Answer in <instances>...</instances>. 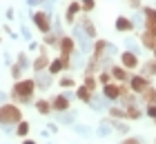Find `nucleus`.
Returning a JSON list of instances; mask_svg holds the SVG:
<instances>
[{
    "mask_svg": "<svg viewBox=\"0 0 156 144\" xmlns=\"http://www.w3.org/2000/svg\"><path fill=\"white\" fill-rule=\"evenodd\" d=\"M114 27H116V31H125V33H129V31H134V22L127 16H118L116 18V22H114Z\"/></svg>",
    "mask_w": 156,
    "mask_h": 144,
    "instance_id": "12",
    "label": "nucleus"
},
{
    "mask_svg": "<svg viewBox=\"0 0 156 144\" xmlns=\"http://www.w3.org/2000/svg\"><path fill=\"white\" fill-rule=\"evenodd\" d=\"M140 75H145V78L156 75V60H147L143 64V69H140Z\"/></svg>",
    "mask_w": 156,
    "mask_h": 144,
    "instance_id": "21",
    "label": "nucleus"
},
{
    "mask_svg": "<svg viewBox=\"0 0 156 144\" xmlns=\"http://www.w3.org/2000/svg\"><path fill=\"white\" fill-rule=\"evenodd\" d=\"M51 109H54V111H60V113H62V111H67V109H69V98L65 95V93L56 95V98L51 100Z\"/></svg>",
    "mask_w": 156,
    "mask_h": 144,
    "instance_id": "13",
    "label": "nucleus"
},
{
    "mask_svg": "<svg viewBox=\"0 0 156 144\" xmlns=\"http://www.w3.org/2000/svg\"><path fill=\"white\" fill-rule=\"evenodd\" d=\"M105 49H107V40H96L94 47H91V58H96L101 62V58L105 55Z\"/></svg>",
    "mask_w": 156,
    "mask_h": 144,
    "instance_id": "17",
    "label": "nucleus"
},
{
    "mask_svg": "<svg viewBox=\"0 0 156 144\" xmlns=\"http://www.w3.org/2000/svg\"><path fill=\"white\" fill-rule=\"evenodd\" d=\"M123 144H140V140H138V138H127Z\"/></svg>",
    "mask_w": 156,
    "mask_h": 144,
    "instance_id": "43",
    "label": "nucleus"
},
{
    "mask_svg": "<svg viewBox=\"0 0 156 144\" xmlns=\"http://www.w3.org/2000/svg\"><path fill=\"white\" fill-rule=\"evenodd\" d=\"M74 42H78V47H80V53H89L91 47H94V42H91V38H87V33L80 29V25L74 27Z\"/></svg>",
    "mask_w": 156,
    "mask_h": 144,
    "instance_id": "3",
    "label": "nucleus"
},
{
    "mask_svg": "<svg viewBox=\"0 0 156 144\" xmlns=\"http://www.w3.org/2000/svg\"><path fill=\"white\" fill-rule=\"evenodd\" d=\"M34 91H36V82L34 80H18L13 84V91H11V98L18 100V102H29Z\"/></svg>",
    "mask_w": 156,
    "mask_h": 144,
    "instance_id": "1",
    "label": "nucleus"
},
{
    "mask_svg": "<svg viewBox=\"0 0 156 144\" xmlns=\"http://www.w3.org/2000/svg\"><path fill=\"white\" fill-rule=\"evenodd\" d=\"M154 120H156V118H154Z\"/></svg>",
    "mask_w": 156,
    "mask_h": 144,
    "instance_id": "49",
    "label": "nucleus"
},
{
    "mask_svg": "<svg viewBox=\"0 0 156 144\" xmlns=\"http://www.w3.org/2000/svg\"><path fill=\"white\" fill-rule=\"evenodd\" d=\"M109 80H112V75H109V73H105V71H103L101 75H98V82H101V84H107Z\"/></svg>",
    "mask_w": 156,
    "mask_h": 144,
    "instance_id": "41",
    "label": "nucleus"
},
{
    "mask_svg": "<svg viewBox=\"0 0 156 144\" xmlns=\"http://www.w3.org/2000/svg\"><path fill=\"white\" fill-rule=\"evenodd\" d=\"M98 69H101V62H98L96 58H91V60L87 62V69H85V71H87V73H85V75H94V73H96Z\"/></svg>",
    "mask_w": 156,
    "mask_h": 144,
    "instance_id": "28",
    "label": "nucleus"
},
{
    "mask_svg": "<svg viewBox=\"0 0 156 144\" xmlns=\"http://www.w3.org/2000/svg\"><path fill=\"white\" fill-rule=\"evenodd\" d=\"M23 120V111H20V106L16 104H2L0 106V124L2 126H13V124H18V122Z\"/></svg>",
    "mask_w": 156,
    "mask_h": 144,
    "instance_id": "2",
    "label": "nucleus"
},
{
    "mask_svg": "<svg viewBox=\"0 0 156 144\" xmlns=\"http://www.w3.org/2000/svg\"><path fill=\"white\" fill-rule=\"evenodd\" d=\"M129 20L134 22V27H136V25H138V27H140V25H145V16H143V13H134Z\"/></svg>",
    "mask_w": 156,
    "mask_h": 144,
    "instance_id": "37",
    "label": "nucleus"
},
{
    "mask_svg": "<svg viewBox=\"0 0 156 144\" xmlns=\"http://www.w3.org/2000/svg\"><path fill=\"white\" fill-rule=\"evenodd\" d=\"M27 133H29V122H23V120H20L18 126H16V135H18V138H27Z\"/></svg>",
    "mask_w": 156,
    "mask_h": 144,
    "instance_id": "27",
    "label": "nucleus"
},
{
    "mask_svg": "<svg viewBox=\"0 0 156 144\" xmlns=\"http://www.w3.org/2000/svg\"><path fill=\"white\" fill-rule=\"evenodd\" d=\"M65 69H69V58H56V60L49 62V73L51 75H58Z\"/></svg>",
    "mask_w": 156,
    "mask_h": 144,
    "instance_id": "10",
    "label": "nucleus"
},
{
    "mask_svg": "<svg viewBox=\"0 0 156 144\" xmlns=\"http://www.w3.org/2000/svg\"><path fill=\"white\" fill-rule=\"evenodd\" d=\"M94 111H105V109H109V100L107 98H101V95H96V93H91V98H89V102H87Z\"/></svg>",
    "mask_w": 156,
    "mask_h": 144,
    "instance_id": "11",
    "label": "nucleus"
},
{
    "mask_svg": "<svg viewBox=\"0 0 156 144\" xmlns=\"http://www.w3.org/2000/svg\"><path fill=\"white\" fill-rule=\"evenodd\" d=\"M49 64V55H47V49H42V53L36 58V62H34V71H45V67Z\"/></svg>",
    "mask_w": 156,
    "mask_h": 144,
    "instance_id": "18",
    "label": "nucleus"
},
{
    "mask_svg": "<svg viewBox=\"0 0 156 144\" xmlns=\"http://www.w3.org/2000/svg\"><path fill=\"white\" fill-rule=\"evenodd\" d=\"M112 71V78H114V80H118V82H125V80H129V73H127V69L125 67H112L109 69Z\"/></svg>",
    "mask_w": 156,
    "mask_h": 144,
    "instance_id": "19",
    "label": "nucleus"
},
{
    "mask_svg": "<svg viewBox=\"0 0 156 144\" xmlns=\"http://www.w3.org/2000/svg\"><path fill=\"white\" fill-rule=\"evenodd\" d=\"M76 98H78V100H83V102H89L91 91H89V89H85V86H78V89H76Z\"/></svg>",
    "mask_w": 156,
    "mask_h": 144,
    "instance_id": "29",
    "label": "nucleus"
},
{
    "mask_svg": "<svg viewBox=\"0 0 156 144\" xmlns=\"http://www.w3.org/2000/svg\"><path fill=\"white\" fill-rule=\"evenodd\" d=\"M125 47H127V51H132V53H140V42H136L134 38H125Z\"/></svg>",
    "mask_w": 156,
    "mask_h": 144,
    "instance_id": "25",
    "label": "nucleus"
},
{
    "mask_svg": "<svg viewBox=\"0 0 156 144\" xmlns=\"http://www.w3.org/2000/svg\"><path fill=\"white\" fill-rule=\"evenodd\" d=\"M140 98H143V102H145V104H156V89L147 86V89L140 93Z\"/></svg>",
    "mask_w": 156,
    "mask_h": 144,
    "instance_id": "22",
    "label": "nucleus"
},
{
    "mask_svg": "<svg viewBox=\"0 0 156 144\" xmlns=\"http://www.w3.org/2000/svg\"><path fill=\"white\" fill-rule=\"evenodd\" d=\"M120 67H125L127 71L136 69V67H138V55H136V53H132V51L120 53Z\"/></svg>",
    "mask_w": 156,
    "mask_h": 144,
    "instance_id": "9",
    "label": "nucleus"
},
{
    "mask_svg": "<svg viewBox=\"0 0 156 144\" xmlns=\"http://www.w3.org/2000/svg\"><path fill=\"white\" fill-rule=\"evenodd\" d=\"M34 22H36V27L40 29L42 33H49V31H51V16H49L47 11H38L36 16H34Z\"/></svg>",
    "mask_w": 156,
    "mask_h": 144,
    "instance_id": "7",
    "label": "nucleus"
},
{
    "mask_svg": "<svg viewBox=\"0 0 156 144\" xmlns=\"http://www.w3.org/2000/svg\"><path fill=\"white\" fill-rule=\"evenodd\" d=\"M109 113L114 118H125V109H118V106H109Z\"/></svg>",
    "mask_w": 156,
    "mask_h": 144,
    "instance_id": "39",
    "label": "nucleus"
},
{
    "mask_svg": "<svg viewBox=\"0 0 156 144\" xmlns=\"http://www.w3.org/2000/svg\"><path fill=\"white\" fill-rule=\"evenodd\" d=\"M147 86H152L150 84V78H145V75H129V91L134 93H143Z\"/></svg>",
    "mask_w": 156,
    "mask_h": 144,
    "instance_id": "6",
    "label": "nucleus"
},
{
    "mask_svg": "<svg viewBox=\"0 0 156 144\" xmlns=\"http://www.w3.org/2000/svg\"><path fill=\"white\" fill-rule=\"evenodd\" d=\"M96 133L103 135V138H105V135H109V133H112V122H101L98 129H96Z\"/></svg>",
    "mask_w": 156,
    "mask_h": 144,
    "instance_id": "31",
    "label": "nucleus"
},
{
    "mask_svg": "<svg viewBox=\"0 0 156 144\" xmlns=\"http://www.w3.org/2000/svg\"><path fill=\"white\" fill-rule=\"evenodd\" d=\"M129 7H132V9H138V7H140V0H132Z\"/></svg>",
    "mask_w": 156,
    "mask_h": 144,
    "instance_id": "44",
    "label": "nucleus"
},
{
    "mask_svg": "<svg viewBox=\"0 0 156 144\" xmlns=\"http://www.w3.org/2000/svg\"><path fill=\"white\" fill-rule=\"evenodd\" d=\"M60 86L62 89H72V86H76V80L74 78H60Z\"/></svg>",
    "mask_w": 156,
    "mask_h": 144,
    "instance_id": "36",
    "label": "nucleus"
},
{
    "mask_svg": "<svg viewBox=\"0 0 156 144\" xmlns=\"http://www.w3.org/2000/svg\"><path fill=\"white\" fill-rule=\"evenodd\" d=\"M129 89H127V86H123V84H114V82H107V84H103V95L109 100H120V95H123V93H127Z\"/></svg>",
    "mask_w": 156,
    "mask_h": 144,
    "instance_id": "4",
    "label": "nucleus"
},
{
    "mask_svg": "<svg viewBox=\"0 0 156 144\" xmlns=\"http://www.w3.org/2000/svg\"><path fill=\"white\" fill-rule=\"evenodd\" d=\"M74 131H76L78 135H89V133H91V129H89V126H85V124H74Z\"/></svg>",
    "mask_w": 156,
    "mask_h": 144,
    "instance_id": "35",
    "label": "nucleus"
},
{
    "mask_svg": "<svg viewBox=\"0 0 156 144\" xmlns=\"http://www.w3.org/2000/svg\"><path fill=\"white\" fill-rule=\"evenodd\" d=\"M16 64H18L20 69H27V67H29V60H27V55H25V53H18V62H16Z\"/></svg>",
    "mask_w": 156,
    "mask_h": 144,
    "instance_id": "38",
    "label": "nucleus"
},
{
    "mask_svg": "<svg viewBox=\"0 0 156 144\" xmlns=\"http://www.w3.org/2000/svg\"><path fill=\"white\" fill-rule=\"evenodd\" d=\"M23 144H36V142H34V140H29V138H25V140H23Z\"/></svg>",
    "mask_w": 156,
    "mask_h": 144,
    "instance_id": "47",
    "label": "nucleus"
},
{
    "mask_svg": "<svg viewBox=\"0 0 156 144\" xmlns=\"http://www.w3.org/2000/svg\"><path fill=\"white\" fill-rule=\"evenodd\" d=\"M58 40H60V35L58 33H45V45H51V47H58Z\"/></svg>",
    "mask_w": 156,
    "mask_h": 144,
    "instance_id": "32",
    "label": "nucleus"
},
{
    "mask_svg": "<svg viewBox=\"0 0 156 144\" xmlns=\"http://www.w3.org/2000/svg\"><path fill=\"white\" fill-rule=\"evenodd\" d=\"M112 129L118 133H129V124H123V122H112Z\"/></svg>",
    "mask_w": 156,
    "mask_h": 144,
    "instance_id": "34",
    "label": "nucleus"
},
{
    "mask_svg": "<svg viewBox=\"0 0 156 144\" xmlns=\"http://www.w3.org/2000/svg\"><path fill=\"white\" fill-rule=\"evenodd\" d=\"M145 113H147V115H150V118L154 120V118H156V104H147V109H145Z\"/></svg>",
    "mask_w": 156,
    "mask_h": 144,
    "instance_id": "40",
    "label": "nucleus"
},
{
    "mask_svg": "<svg viewBox=\"0 0 156 144\" xmlns=\"http://www.w3.org/2000/svg\"><path fill=\"white\" fill-rule=\"evenodd\" d=\"M78 13H80V2H78V0H74V2L67 7V13H65V22H67V25H72L74 20H76V16H78Z\"/></svg>",
    "mask_w": 156,
    "mask_h": 144,
    "instance_id": "15",
    "label": "nucleus"
},
{
    "mask_svg": "<svg viewBox=\"0 0 156 144\" xmlns=\"http://www.w3.org/2000/svg\"><path fill=\"white\" fill-rule=\"evenodd\" d=\"M143 16H145V31H150V33L156 35V9L154 7H145Z\"/></svg>",
    "mask_w": 156,
    "mask_h": 144,
    "instance_id": "8",
    "label": "nucleus"
},
{
    "mask_svg": "<svg viewBox=\"0 0 156 144\" xmlns=\"http://www.w3.org/2000/svg\"><path fill=\"white\" fill-rule=\"evenodd\" d=\"M36 109H38V113L47 115L49 111H51V102H47V100H38V102H36Z\"/></svg>",
    "mask_w": 156,
    "mask_h": 144,
    "instance_id": "30",
    "label": "nucleus"
},
{
    "mask_svg": "<svg viewBox=\"0 0 156 144\" xmlns=\"http://www.w3.org/2000/svg\"><path fill=\"white\" fill-rule=\"evenodd\" d=\"M127 2H132V0H127Z\"/></svg>",
    "mask_w": 156,
    "mask_h": 144,
    "instance_id": "48",
    "label": "nucleus"
},
{
    "mask_svg": "<svg viewBox=\"0 0 156 144\" xmlns=\"http://www.w3.org/2000/svg\"><path fill=\"white\" fill-rule=\"evenodd\" d=\"M23 35H25L27 40H31V33H29V29H27V27H23Z\"/></svg>",
    "mask_w": 156,
    "mask_h": 144,
    "instance_id": "45",
    "label": "nucleus"
},
{
    "mask_svg": "<svg viewBox=\"0 0 156 144\" xmlns=\"http://www.w3.org/2000/svg\"><path fill=\"white\" fill-rule=\"evenodd\" d=\"M36 89H49L51 86V82H54V78H51V73H45V71H38V75H36Z\"/></svg>",
    "mask_w": 156,
    "mask_h": 144,
    "instance_id": "14",
    "label": "nucleus"
},
{
    "mask_svg": "<svg viewBox=\"0 0 156 144\" xmlns=\"http://www.w3.org/2000/svg\"><path fill=\"white\" fill-rule=\"evenodd\" d=\"M140 109H136V104H125V118H129V120H138L140 118Z\"/></svg>",
    "mask_w": 156,
    "mask_h": 144,
    "instance_id": "23",
    "label": "nucleus"
},
{
    "mask_svg": "<svg viewBox=\"0 0 156 144\" xmlns=\"http://www.w3.org/2000/svg\"><path fill=\"white\" fill-rule=\"evenodd\" d=\"M83 86H85V89H89L91 93H94V91H96V86H98V80H96L94 75H85V80H83Z\"/></svg>",
    "mask_w": 156,
    "mask_h": 144,
    "instance_id": "26",
    "label": "nucleus"
},
{
    "mask_svg": "<svg viewBox=\"0 0 156 144\" xmlns=\"http://www.w3.org/2000/svg\"><path fill=\"white\" fill-rule=\"evenodd\" d=\"M20 73H23V69H20L18 64H11V75L13 78H20Z\"/></svg>",
    "mask_w": 156,
    "mask_h": 144,
    "instance_id": "42",
    "label": "nucleus"
},
{
    "mask_svg": "<svg viewBox=\"0 0 156 144\" xmlns=\"http://www.w3.org/2000/svg\"><path fill=\"white\" fill-rule=\"evenodd\" d=\"M58 49H60V58H72V53L76 51V42H74V38H72V35H60Z\"/></svg>",
    "mask_w": 156,
    "mask_h": 144,
    "instance_id": "5",
    "label": "nucleus"
},
{
    "mask_svg": "<svg viewBox=\"0 0 156 144\" xmlns=\"http://www.w3.org/2000/svg\"><path fill=\"white\" fill-rule=\"evenodd\" d=\"M80 29L87 33V38H91V40L96 38V27H94V22H91L87 16H80Z\"/></svg>",
    "mask_w": 156,
    "mask_h": 144,
    "instance_id": "16",
    "label": "nucleus"
},
{
    "mask_svg": "<svg viewBox=\"0 0 156 144\" xmlns=\"http://www.w3.org/2000/svg\"><path fill=\"white\" fill-rule=\"evenodd\" d=\"M140 45H143L145 49H150V51H154V47H156V35L150 33V31H143V35H140Z\"/></svg>",
    "mask_w": 156,
    "mask_h": 144,
    "instance_id": "20",
    "label": "nucleus"
},
{
    "mask_svg": "<svg viewBox=\"0 0 156 144\" xmlns=\"http://www.w3.org/2000/svg\"><path fill=\"white\" fill-rule=\"evenodd\" d=\"M76 122V111H62V115H60V120H58V124H74Z\"/></svg>",
    "mask_w": 156,
    "mask_h": 144,
    "instance_id": "24",
    "label": "nucleus"
},
{
    "mask_svg": "<svg viewBox=\"0 0 156 144\" xmlns=\"http://www.w3.org/2000/svg\"><path fill=\"white\" fill-rule=\"evenodd\" d=\"M78 2H80V11H85V13L94 11V7H96L94 0H78Z\"/></svg>",
    "mask_w": 156,
    "mask_h": 144,
    "instance_id": "33",
    "label": "nucleus"
},
{
    "mask_svg": "<svg viewBox=\"0 0 156 144\" xmlns=\"http://www.w3.org/2000/svg\"><path fill=\"white\" fill-rule=\"evenodd\" d=\"M40 2H45V0H27V5H31V7H36V5H40Z\"/></svg>",
    "mask_w": 156,
    "mask_h": 144,
    "instance_id": "46",
    "label": "nucleus"
}]
</instances>
